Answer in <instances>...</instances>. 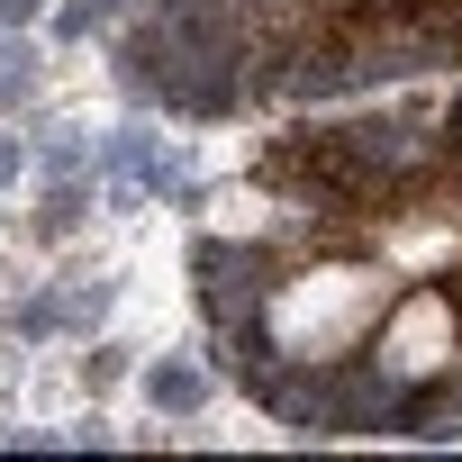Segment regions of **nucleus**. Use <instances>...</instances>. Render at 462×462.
Wrapping results in <instances>:
<instances>
[{
	"instance_id": "1",
	"label": "nucleus",
	"mask_w": 462,
	"mask_h": 462,
	"mask_svg": "<svg viewBox=\"0 0 462 462\" xmlns=\"http://www.w3.org/2000/svg\"><path fill=\"white\" fill-rule=\"evenodd\" d=\"M390 300H399L390 291V263L309 254L300 273H273L263 282V300H254V318H245L236 345H263L273 372H345L372 345V327H381Z\"/></svg>"
},
{
	"instance_id": "2",
	"label": "nucleus",
	"mask_w": 462,
	"mask_h": 462,
	"mask_svg": "<svg viewBox=\"0 0 462 462\" xmlns=\"http://www.w3.org/2000/svg\"><path fill=\"white\" fill-rule=\"evenodd\" d=\"M354 363H363V372L408 408L417 390L453 381V363H462V300H453V291H399Z\"/></svg>"
}]
</instances>
